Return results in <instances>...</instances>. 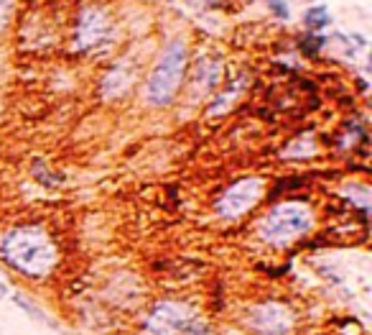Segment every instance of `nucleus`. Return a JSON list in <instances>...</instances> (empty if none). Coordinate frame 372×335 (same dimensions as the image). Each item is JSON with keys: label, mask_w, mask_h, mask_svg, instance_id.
<instances>
[{"label": "nucleus", "mask_w": 372, "mask_h": 335, "mask_svg": "<svg viewBox=\"0 0 372 335\" xmlns=\"http://www.w3.org/2000/svg\"><path fill=\"white\" fill-rule=\"evenodd\" d=\"M0 256L11 269L26 277H46L59 261L57 246L46 231L36 226L13 228L0 238Z\"/></svg>", "instance_id": "f257e3e1"}, {"label": "nucleus", "mask_w": 372, "mask_h": 335, "mask_svg": "<svg viewBox=\"0 0 372 335\" xmlns=\"http://www.w3.org/2000/svg\"><path fill=\"white\" fill-rule=\"evenodd\" d=\"M184 70H186V46H184V41H171L158 59L153 75L148 77V84H145L148 103L156 105V108L169 105L176 97V90L181 87Z\"/></svg>", "instance_id": "f03ea898"}, {"label": "nucleus", "mask_w": 372, "mask_h": 335, "mask_svg": "<svg viewBox=\"0 0 372 335\" xmlns=\"http://www.w3.org/2000/svg\"><path fill=\"white\" fill-rule=\"evenodd\" d=\"M314 226V215L306 210L303 205L296 202H286V205L273 207L271 213L260 220V238L265 243L286 246L291 241L301 238L303 233H309Z\"/></svg>", "instance_id": "7ed1b4c3"}, {"label": "nucleus", "mask_w": 372, "mask_h": 335, "mask_svg": "<svg viewBox=\"0 0 372 335\" xmlns=\"http://www.w3.org/2000/svg\"><path fill=\"white\" fill-rule=\"evenodd\" d=\"M194 320V309L184 302H158L145 315L143 330L148 335H181Z\"/></svg>", "instance_id": "20e7f679"}, {"label": "nucleus", "mask_w": 372, "mask_h": 335, "mask_svg": "<svg viewBox=\"0 0 372 335\" xmlns=\"http://www.w3.org/2000/svg\"><path fill=\"white\" fill-rule=\"evenodd\" d=\"M260 194H263V182L258 177H247V180L235 182L232 187L217 200L215 207L222 218H240L260 200Z\"/></svg>", "instance_id": "39448f33"}, {"label": "nucleus", "mask_w": 372, "mask_h": 335, "mask_svg": "<svg viewBox=\"0 0 372 335\" xmlns=\"http://www.w3.org/2000/svg\"><path fill=\"white\" fill-rule=\"evenodd\" d=\"M247 328L258 335H288L293 328V315L288 307L278 302H265L250 309L247 315Z\"/></svg>", "instance_id": "423d86ee"}, {"label": "nucleus", "mask_w": 372, "mask_h": 335, "mask_svg": "<svg viewBox=\"0 0 372 335\" xmlns=\"http://www.w3.org/2000/svg\"><path fill=\"white\" fill-rule=\"evenodd\" d=\"M110 33V21L108 16L97 11V8H84L79 13V23H77V46L82 52H92L100 44H105Z\"/></svg>", "instance_id": "0eeeda50"}, {"label": "nucleus", "mask_w": 372, "mask_h": 335, "mask_svg": "<svg viewBox=\"0 0 372 335\" xmlns=\"http://www.w3.org/2000/svg\"><path fill=\"white\" fill-rule=\"evenodd\" d=\"M130 82H133L130 70H128L125 62H120V65H115L113 70L105 75V79H102V95L105 97H120L123 92L130 87Z\"/></svg>", "instance_id": "6e6552de"}, {"label": "nucleus", "mask_w": 372, "mask_h": 335, "mask_svg": "<svg viewBox=\"0 0 372 335\" xmlns=\"http://www.w3.org/2000/svg\"><path fill=\"white\" fill-rule=\"evenodd\" d=\"M222 77V67L217 59H202L199 62V67H196V75H194V82L202 87L204 92L215 90L217 82H220Z\"/></svg>", "instance_id": "1a4fd4ad"}, {"label": "nucleus", "mask_w": 372, "mask_h": 335, "mask_svg": "<svg viewBox=\"0 0 372 335\" xmlns=\"http://www.w3.org/2000/svg\"><path fill=\"white\" fill-rule=\"evenodd\" d=\"M13 300H16V304H18L21 309H23V312H28V315L33 317V320H41V322H49L51 328H57V325H54V320H51L49 315H46L44 309H38L36 304L31 302V300H28V297H23V295H13Z\"/></svg>", "instance_id": "9d476101"}, {"label": "nucleus", "mask_w": 372, "mask_h": 335, "mask_svg": "<svg viewBox=\"0 0 372 335\" xmlns=\"http://www.w3.org/2000/svg\"><path fill=\"white\" fill-rule=\"evenodd\" d=\"M329 13H327V8L324 6H316V8H311L309 13H306V26L309 28H324V26H329Z\"/></svg>", "instance_id": "9b49d317"}, {"label": "nucleus", "mask_w": 372, "mask_h": 335, "mask_svg": "<svg viewBox=\"0 0 372 335\" xmlns=\"http://www.w3.org/2000/svg\"><path fill=\"white\" fill-rule=\"evenodd\" d=\"M322 46H324V36H316V33H309V36L301 39V52L306 54V57H316Z\"/></svg>", "instance_id": "f8f14e48"}, {"label": "nucleus", "mask_w": 372, "mask_h": 335, "mask_svg": "<svg viewBox=\"0 0 372 335\" xmlns=\"http://www.w3.org/2000/svg\"><path fill=\"white\" fill-rule=\"evenodd\" d=\"M181 335H215L212 333V328H209L207 322H202V320H191L186 328H184V333Z\"/></svg>", "instance_id": "ddd939ff"}, {"label": "nucleus", "mask_w": 372, "mask_h": 335, "mask_svg": "<svg viewBox=\"0 0 372 335\" xmlns=\"http://www.w3.org/2000/svg\"><path fill=\"white\" fill-rule=\"evenodd\" d=\"M268 8H271V13H276L278 18H288V6H286V0H268Z\"/></svg>", "instance_id": "4468645a"}, {"label": "nucleus", "mask_w": 372, "mask_h": 335, "mask_svg": "<svg viewBox=\"0 0 372 335\" xmlns=\"http://www.w3.org/2000/svg\"><path fill=\"white\" fill-rule=\"evenodd\" d=\"M8 16H11V0H0V31L6 28Z\"/></svg>", "instance_id": "2eb2a0df"}, {"label": "nucleus", "mask_w": 372, "mask_h": 335, "mask_svg": "<svg viewBox=\"0 0 372 335\" xmlns=\"http://www.w3.org/2000/svg\"><path fill=\"white\" fill-rule=\"evenodd\" d=\"M6 292H8V290H6V284H0V300L6 297Z\"/></svg>", "instance_id": "dca6fc26"}]
</instances>
